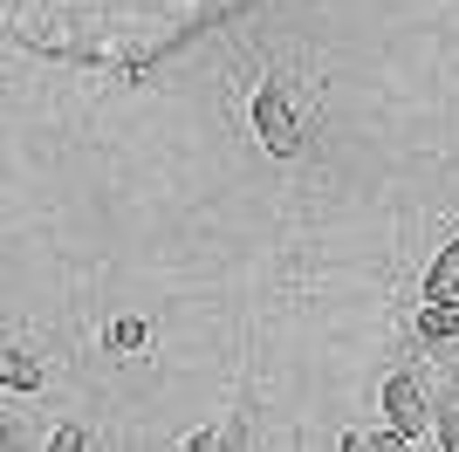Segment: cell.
<instances>
[{"label":"cell","mask_w":459,"mask_h":452,"mask_svg":"<svg viewBox=\"0 0 459 452\" xmlns=\"http://www.w3.org/2000/svg\"><path fill=\"white\" fill-rule=\"evenodd\" d=\"M425 301H459V240L432 261V274H425Z\"/></svg>","instance_id":"277c9868"},{"label":"cell","mask_w":459,"mask_h":452,"mask_svg":"<svg viewBox=\"0 0 459 452\" xmlns=\"http://www.w3.org/2000/svg\"><path fill=\"white\" fill-rule=\"evenodd\" d=\"M419 336L425 343H459V301H425L419 309Z\"/></svg>","instance_id":"3957f363"},{"label":"cell","mask_w":459,"mask_h":452,"mask_svg":"<svg viewBox=\"0 0 459 452\" xmlns=\"http://www.w3.org/2000/svg\"><path fill=\"white\" fill-rule=\"evenodd\" d=\"M144 343H152V329H144L137 316H124V322H110V336H103V350H110V357H137Z\"/></svg>","instance_id":"5b68a950"},{"label":"cell","mask_w":459,"mask_h":452,"mask_svg":"<svg viewBox=\"0 0 459 452\" xmlns=\"http://www.w3.org/2000/svg\"><path fill=\"white\" fill-rule=\"evenodd\" d=\"M0 377H7V391H41V363L28 350H7L0 357Z\"/></svg>","instance_id":"8992f818"},{"label":"cell","mask_w":459,"mask_h":452,"mask_svg":"<svg viewBox=\"0 0 459 452\" xmlns=\"http://www.w3.org/2000/svg\"><path fill=\"white\" fill-rule=\"evenodd\" d=\"M384 412H391V432L398 439H419V425H425V397H419V377H391L384 384Z\"/></svg>","instance_id":"7a4b0ae2"},{"label":"cell","mask_w":459,"mask_h":452,"mask_svg":"<svg viewBox=\"0 0 459 452\" xmlns=\"http://www.w3.org/2000/svg\"><path fill=\"white\" fill-rule=\"evenodd\" d=\"M254 131H261V144H268L274 158H295V151H302V124L288 110L281 83H261V90H254Z\"/></svg>","instance_id":"6da1fadb"},{"label":"cell","mask_w":459,"mask_h":452,"mask_svg":"<svg viewBox=\"0 0 459 452\" xmlns=\"http://www.w3.org/2000/svg\"><path fill=\"white\" fill-rule=\"evenodd\" d=\"M439 446H453V452H459V418H446V425H439Z\"/></svg>","instance_id":"52a82bcc"}]
</instances>
